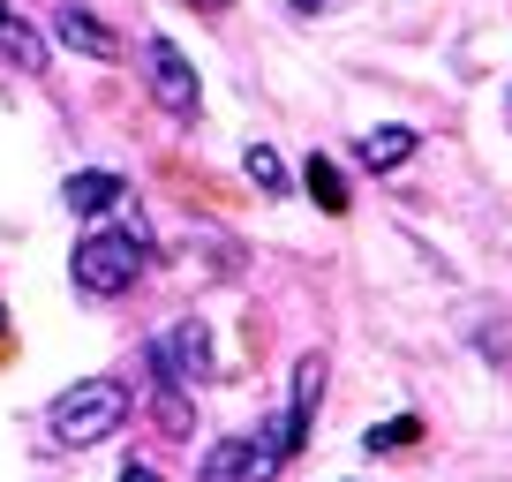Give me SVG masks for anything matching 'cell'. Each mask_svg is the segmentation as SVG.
Returning a JSON list of instances; mask_svg holds the SVG:
<instances>
[{
    "label": "cell",
    "mask_w": 512,
    "mask_h": 482,
    "mask_svg": "<svg viewBox=\"0 0 512 482\" xmlns=\"http://www.w3.org/2000/svg\"><path fill=\"white\" fill-rule=\"evenodd\" d=\"M294 8H302V16H317V8H339V0H294Z\"/></svg>",
    "instance_id": "cell-15"
},
{
    "label": "cell",
    "mask_w": 512,
    "mask_h": 482,
    "mask_svg": "<svg viewBox=\"0 0 512 482\" xmlns=\"http://www.w3.org/2000/svg\"><path fill=\"white\" fill-rule=\"evenodd\" d=\"M53 38H61L68 53H83V61H121L113 23H98L91 8H76V0H61V8H53Z\"/></svg>",
    "instance_id": "cell-7"
},
{
    "label": "cell",
    "mask_w": 512,
    "mask_h": 482,
    "mask_svg": "<svg viewBox=\"0 0 512 482\" xmlns=\"http://www.w3.org/2000/svg\"><path fill=\"white\" fill-rule=\"evenodd\" d=\"M302 181H309V196H317L324 211H347V181H339V166H332V159H309V166H302Z\"/></svg>",
    "instance_id": "cell-10"
},
{
    "label": "cell",
    "mask_w": 512,
    "mask_h": 482,
    "mask_svg": "<svg viewBox=\"0 0 512 482\" xmlns=\"http://www.w3.org/2000/svg\"><path fill=\"white\" fill-rule=\"evenodd\" d=\"M151 362H159V377H174V385H204V377H211V339H204V324H174V332L151 347Z\"/></svg>",
    "instance_id": "cell-6"
},
{
    "label": "cell",
    "mask_w": 512,
    "mask_h": 482,
    "mask_svg": "<svg viewBox=\"0 0 512 482\" xmlns=\"http://www.w3.org/2000/svg\"><path fill=\"white\" fill-rule=\"evenodd\" d=\"M68 211H83V219H91V211H113L121 204V174H106V166H83L76 181H68Z\"/></svg>",
    "instance_id": "cell-8"
},
{
    "label": "cell",
    "mask_w": 512,
    "mask_h": 482,
    "mask_svg": "<svg viewBox=\"0 0 512 482\" xmlns=\"http://www.w3.org/2000/svg\"><path fill=\"white\" fill-rule=\"evenodd\" d=\"M407 151H415V129H369V136H354V159H362L369 174H392Z\"/></svg>",
    "instance_id": "cell-9"
},
{
    "label": "cell",
    "mask_w": 512,
    "mask_h": 482,
    "mask_svg": "<svg viewBox=\"0 0 512 482\" xmlns=\"http://www.w3.org/2000/svg\"><path fill=\"white\" fill-rule=\"evenodd\" d=\"M8 23H16V16H8V0H0V31H8Z\"/></svg>",
    "instance_id": "cell-16"
},
{
    "label": "cell",
    "mask_w": 512,
    "mask_h": 482,
    "mask_svg": "<svg viewBox=\"0 0 512 482\" xmlns=\"http://www.w3.org/2000/svg\"><path fill=\"white\" fill-rule=\"evenodd\" d=\"M46 422H53L61 445H98V437H113L128 422V385L121 377H83V385H68L46 407Z\"/></svg>",
    "instance_id": "cell-1"
},
{
    "label": "cell",
    "mask_w": 512,
    "mask_h": 482,
    "mask_svg": "<svg viewBox=\"0 0 512 482\" xmlns=\"http://www.w3.org/2000/svg\"><path fill=\"white\" fill-rule=\"evenodd\" d=\"M279 475V445H256V437H226L204 452V475L196 482H272Z\"/></svg>",
    "instance_id": "cell-5"
},
{
    "label": "cell",
    "mask_w": 512,
    "mask_h": 482,
    "mask_svg": "<svg viewBox=\"0 0 512 482\" xmlns=\"http://www.w3.org/2000/svg\"><path fill=\"white\" fill-rule=\"evenodd\" d=\"M317 400H324V354H302V362H294V400H287V415H279V430H272L279 460H287V452H302L309 422H317Z\"/></svg>",
    "instance_id": "cell-4"
},
{
    "label": "cell",
    "mask_w": 512,
    "mask_h": 482,
    "mask_svg": "<svg viewBox=\"0 0 512 482\" xmlns=\"http://www.w3.org/2000/svg\"><path fill=\"white\" fill-rule=\"evenodd\" d=\"M144 76H151V98H159L166 113H181V121H189L196 98H204V91H196V68L181 61L174 38H144Z\"/></svg>",
    "instance_id": "cell-3"
},
{
    "label": "cell",
    "mask_w": 512,
    "mask_h": 482,
    "mask_svg": "<svg viewBox=\"0 0 512 482\" xmlns=\"http://www.w3.org/2000/svg\"><path fill=\"white\" fill-rule=\"evenodd\" d=\"M241 166H249L256 189H287V166H279V151H272V144H249V159H241Z\"/></svg>",
    "instance_id": "cell-12"
},
{
    "label": "cell",
    "mask_w": 512,
    "mask_h": 482,
    "mask_svg": "<svg viewBox=\"0 0 512 482\" xmlns=\"http://www.w3.org/2000/svg\"><path fill=\"white\" fill-rule=\"evenodd\" d=\"M0 53H8L16 68H46V46H38L31 23H8V31H0Z\"/></svg>",
    "instance_id": "cell-11"
},
{
    "label": "cell",
    "mask_w": 512,
    "mask_h": 482,
    "mask_svg": "<svg viewBox=\"0 0 512 482\" xmlns=\"http://www.w3.org/2000/svg\"><path fill=\"white\" fill-rule=\"evenodd\" d=\"M121 482H166L159 467H121Z\"/></svg>",
    "instance_id": "cell-14"
},
{
    "label": "cell",
    "mask_w": 512,
    "mask_h": 482,
    "mask_svg": "<svg viewBox=\"0 0 512 482\" xmlns=\"http://www.w3.org/2000/svg\"><path fill=\"white\" fill-rule=\"evenodd\" d=\"M415 437H422V422L400 415V422H384V430H369V452H377V445H415Z\"/></svg>",
    "instance_id": "cell-13"
},
{
    "label": "cell",
    "mask_w": 512,
    "mask_h": 482,
    "mask_svg": "<svg viewBox=\"0 0 512 482\" xmlns=\"http://www.w3.org/2000/svg\"><path fill=\"white\" fill-rule=\"evenodd\" d=\"M76 287L83 294H121L136 287V272H144V234H128V226H98L91 241H76Z\"/></svg>",
    "instance_id": "cell-2"
},
{
    "label": "cell",
    "mask_w": 512,
    "mask_h": 482,
    "mask_svg": "<svg viewBox=\"0 0 512 482\" xmlns=\"http://www.w3.org/2000/svg\"><path fill=\"white\" fill-rule=\"evenodd\" d=\"M0 324H8V317H0Z\"/></svg>",
    "instance_id": "cell-17"
}]
</instances>
